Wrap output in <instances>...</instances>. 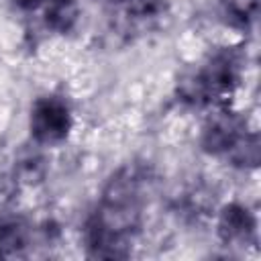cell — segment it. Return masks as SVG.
Here are the masks:
<instances>
[{
	"mask_svg": "<svg viewBox=\"0 0 261 261\" xmlns=\"http://www.w3.org/2000/svg\"><path fill=\"white\" fill-rule=\"evenodd\" d=\"M71 116L65 102L57 98H41L31 112V133L39 143H57L67 137Z\"/></svg>",
	"mask_w": 261,
	"mask_h": 261,
	"instance_id": "cell-1",
	"label": "cell"
},
{
	"mask_svg": "<svg viewBox=\"0 0 261 261\" xmlns=\"http://www.w3.org/2000/svg\"><path fill=\"white\" fill-rule=\"evenodd\" d=\"M241 137V126L232 116H220L216 118L204 133V147L206 151L212 153H222V151H230V147L237 143V139Z\"/></svg>",
	"mask_w": 261,
	"mask_h": 261,
	"instance_id": "cell-2",
	"label": "cell"
},
{
	"mask_svg": "<svg viewBox=\"0 0 261 261\" xmlns=\"http://www.w3.org/2000/svg\"><path fill=\"white\" fill-rule=\"evenodd\" d=\"M255 220L249 214L247 208L243 206H226L220 214V234L226 241H234V239H247L253 232Z\"/></svg>",
	"mask_w": 261,
	"mask_h": 261,
	"instance_id": "cell-3",
	"label": "cell"
},
{
	"mask_svg": "<svg viewBox=\"0 0 261 261\" xmlns=\"http://www.w3.org/2000/svg\"><path fill=\"white\" fill-rule=\"evenodd\" d=\"M45 16H47V24L55 31H67L75 16H77V8H75V2L73 0H49L47 4V10H45Z\"/></svg>",
	"mask_w": 261,
	"mask_h": 261,
	"instance_id": "cell-4",
	"label": "cell"
},
{
	"mask_svg": "<svg viewBox=\"0 0 261 261\" xmlns=\"http://www.w3.org/2000/svg\"><path fill=\"white\" fill-rule=\"evenodd\" d=\"M16 179L24 184H37L45 175V163L39 155H29L16 163Z\"/></svg>",
	"mask_w": 261,
	"mask_h": 261,
	"instance_id": "cell-5",
	"label": "cell"
},
{
	"mask_svg": "<svg viewBox=\"0 0 261 261\" xmlns=\"http://www.w3.org/2000/svg\"><path fill=\"white\" fill-rule=\"evenodd\" d=\"M230 151H232V159L241 165H255L257 159H259V147H257L255 137L241 135L237 139V143L230 147Z\"/></svg>",
	"mask_w": 261,
	"mask_h": 261,
	"instance_id": "cell-6",
	"label": "cell"
},
{
	"mask_svg": "<svg viewBox=\"0 0 261 261\" xmlns=\"http://www.w3.org/2000/svg\"><path fill=\"white\" fill-rule=\"evenodd\" d=\"M12 192H14L12 181H10L8 177L0 175V204H4L6 200H10V198H12Z\"/></svg>",
	"mask_w": 261,
	"mask_h": 261,
	"instance_id": "cell-7",
	"label": "cell"
},
{
	"mask_svg": "<svg viewBox=\"0 0 261 261\" xmlns=\"http://www.w3.org/2000/svg\"><path fill=\"white\" fill-rule=\"evenodd\" d=\"M4 224H6V222H2V220H0V257H2V237H4Z\"/></svg>",
	"mask_w": 261,
	"mask_h": 261,
	"instance_id": "cell-8",
	"label": "cell"
}]
</instances>
